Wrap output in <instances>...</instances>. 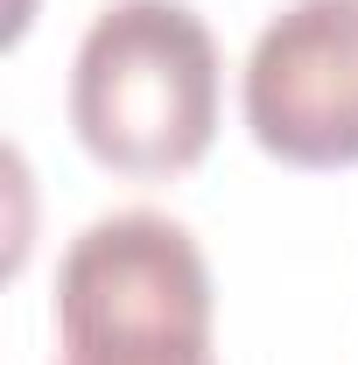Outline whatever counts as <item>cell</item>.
<instances>
[{
	"label": "cell",
	"mask_w": 358,
	"mask_h": 365,
	"mask_svg": "<svg viewBox=\"0 0 358 365\" xmlns=\"http://www.w3.org/2000/svg\"><path fill=\"white\" fill-rule=\"evenodd\" d=\"M71 127L113 176H183L218 134V43L183 0H113L71 63Z\"/></svg>",
	"instance_id": "1"
},
{
	"label": "cell",
	"mask_w": 358,
	"mask_h": 365,
	"mask_svg": "<svg viewBox=\"0 0 358 365\" xmlns=\"http://www.w3.org/2000/svg\"><path fill=\"white\" fill-rule=\"evenodd\" d=\"M63 365H211V267L162 211L91 218L56 267Z\"/></svg>",
	"instance_id": "2"
},
{
	"label": "cell",
	"mask_w": 358,
	"mask_h": 365,
	"mask_svg": "<svg viewBox=\"0 0 358 365\" xmlns=\"http://www.w3.org/2000/svg\"><path fill=\"white\" fill-rule=\"evenodd\" d=\"M246 127L288 169H358V0H295L260 29Z\"/></svg>",
	"instance_id": "3"
}]
</instances>
